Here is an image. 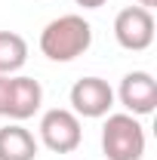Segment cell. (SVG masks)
I'll use <instances>...</instances> for the list:
<instances>
[{
  "instance_id": "1",
  "label": "cell",
  "mask_w": 157,
  "mask_h": 160,
  "mask_svg": "<svg viewBox=\"0 0 157 160\" xmlns=\"http://www.w3.org/2000/svg\"><path fill=\"white\" fill-rule=\"evenodd\" d=\"M89 46H93V25L77 12L59 16L40 31V52L49 62H74Z\"/></svg>"
},
{
  "instance_id": "2",
  "label": "cell",
  "mask_w": 157,
  "mask_h": 160,
  "mask_svg": "<svg viewBox=\"0 0 157 160\" xmlns=\"http://www.w3.org/2000/svg\"><path fill=\"white\" fill-rule=\"evenodd\" d=\"M102 154L108 160H142L145 157V126L133 114H108L102 126Z\"/></svg>"
},
{
  "instance_id": "3",
  "label": "cell",
  "mask_w": 157,
  "mask_h": 160,
  "mask_svg": "<svg viewBox=\"0 0 157 160\" xmlns=\"http://www.w3.org/2000/svg\"><path fill=\"white\" fill-rule=\"evenodd\" d=\"M40 142L56 151V154H71L77 151L83 142V129H80V117L68 108H49L40 117Z\"/></svg>"
},
{
  "instance_id": "4",
  "label": "cell",
  "mask_w": 157,
  "mask_h": 160,
  "mask_svg": "<svg viewBox=\"0 0 157 160\" xmlns=\"http://www.w3.org/2000/svg\"><path fill=\"white\" fill-rule=\"evenodd\" d=\"M114 40L129 52H142L154 43V12L145 6H123L114 19Z\"/></svg>"
},
{
  "instance_id": "5",
  "label": "cell",
  "mask_w": 157,
  "mask_h": 160,
  "mask_svg": "<svg viewBox=\"0 0 157 160\" xmlns=\"http://www.w3.org/2000/svg\"><path fill=\"white\" fill-rule=\"evenodd\" d=\"M71 111L77 117H108L111 108H114V89L108 86V80L102 77H80L74 86H71Z\"/></svg>"
},
{
  "instance_id": "6",
  "label": "cell",
  "mask_w": 157,
  "mask_h": 160,
  "mask_svg": "<svg viewBox=\"0 0 157 160\" xmlns=\"http://www.w3.org/2000/svg\"><path fill=\"white\" fill-rule=\"evenodd\" d=\"M117 99L126 108V114L145 117V114H151L157 108V80L148 71H129L126 77L120 80Z\"/></svg>"
},
{
  "instance_id": "7",
  "label": "cell",
  "mask_w": 157,
  "mask_h": 160,
  "mask_svg": "<svg viewBox=\"0 0 157 160\" xmlns=\"http://www.w3.org/2000/svg\"><path fill=\"white\" fill-rule=\"evenodd\" d=\"M43 105V86L34 77L16 74L9 77V96H6V117L22 123V120L34 117Z\"/></svg>"
},
{
  "instance_id": "8",
  "label": "cell",
  "mask_w": 157,
  "mask_h": 160,
  "mask_svg": "<svg viewBox=\"0 0 157 160\" xmlns=\"http://www.w3.org/2000/svg\"><path fill=\"white\" fill-rule=\"evenodd\" d=\"M37 151V139L22 123H9L0 129V160H34Z\"/></svg>"
},
{
  "instance_id": "9",
  "label": "cell",
  "mask_w": 157,
  "mask_h": 160,
  "mask_svg": "<svg viewBox=\"0 0 157 160\" xmlns=\"http://www.w3.org/2000/svg\"><path fill=\"white\" fill-rule=\"evenodd\" d=\"M28 62V43L16 31H0V74H16Z\"/></svg>"
},
{
  "instance_id": "10",
  "label": "cell",
  "mask_w": 157,
  "mask_h": 160,
  "mask_svg": "<svg viewBox=\"0 0 157 160\" xmlns=\"http://www.w3.org/2000/svg\"><path fill=\"white\" fill-rule=\"evenodd\" d=\"M9 77H13V74H0V117H6V96H9Z\"/></svg>"
},
{
  "instance_id": "11",
  "label": "cell",
  "mask_w": 157,
  "mask_h": 160,
  "mask_svg": "<svg viewBox=\"0 0 157 160\" xmlns=\"http://www.w3.org/2000/svg\"><path fill=\"white\" fill-rule=\"evenodd\" d=\"M77 6H83V9H99V6H105V0H74Z\"/></svg>"
},
{
  "instance_id": "12",
  "label": "cell",
  "mask_w": 157,
  "mask_h": 160,
  "mask_svg": "<svg viewBox=\"0 0 157 160\" xmlns=\"http://www.w3.org/2000/svg\"><path fill=\"white\" fill-rule=\"evenodd\" d=\"M139 6H145V9H151V6H157V0H139Z\"/></svg>"
}]
</instances>
